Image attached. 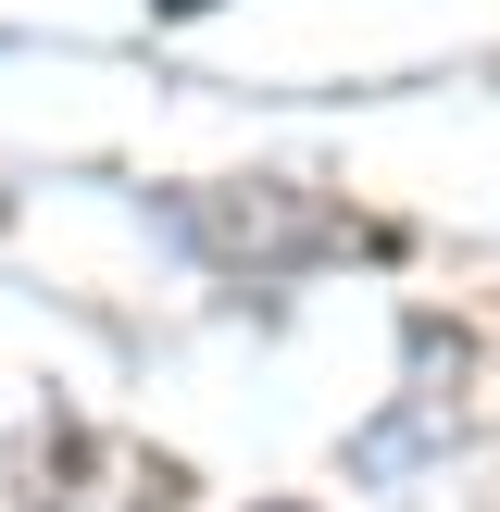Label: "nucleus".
<instances>
[{"label":"nucleus","mask_w":500,"mask_h":512,"mask_svg":"<svg viewBox=\"0 0 500 512\" xmlns=\"http://www.w3.org/2000/svg\"><path fill=\"white\" fill-rule=\"evenodd\" d=\"M150 13H213V0H150Z\"/></svg>","instance_id":"7ed1b4c3"},{"label":"nucleus","mask_w":500,"mask_h":512,"mask_svg":"<svg viewBox=\"0 0 500 512\" xmlns=\"http://www.w3.org/2000/svg\"><path fill=\"white\" fill-rule=\"evenodd\" d=\"M463 375H475V350L450 338V325H413V388H400L388 425L350 438V475H400V463H425V450H450V425H463Z\"/></svg>","instance_id":"f03ea898"},{"label":"nucleus","mask_w":500,"mask_h":512,"mask_svg":"<svg viewBox=\"0 0 500 512\" xmlns=\"http://www.w3.org/2000/svg\"><path fill=\"white\" fill-rule=\"evenodd\" d=\"M188 238L213 250V263H300V250H325L338 238V213L325 200H300V188H188Z\"/></svg>","instance_id":"f257e3e1"},{"label":"nucleus","mask_w":500,"mask_h":512,"mask_svg":"<svg viewBox=\"0 0 500 512\" xmlns=\"http://www.w3.org/2000/svg\"><path fill=\"white\" fill-rule=\"evenodd\" d=\"M275 512H288V500H275Z\"/></svg>","instance_id":"20e7f679"}]
</instances>
